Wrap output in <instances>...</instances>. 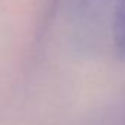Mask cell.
<instances>
[{"label": "cell", "mask_w": 125, "mask_h": 125, "mask_svg": "<svg viewBox=\"0 0 125 125\" xmlns=\"http://www.w3.org/2000/svg\"><path fill=\"white\" fill-rule=\"evenodd\" d=\"M114 44L118 55L125 61V0H118L112 21Z\"/></svg>", "instance_id": "1"}, {"label": "cell", "mask_w": 125, "mask_h": 125, "mask_svg": "<svg viewBox=\"0 0 125 125\" xmlns=\"http://www.w3.org/2000/svg\"><path fill=\"white\" fill-rule=\"evenodd\" d=\"M90 1H96V0H90ZM97 1H99V0H97Z\"/></svg>", "instance_id": "2"}]
</instances>
